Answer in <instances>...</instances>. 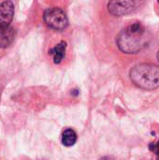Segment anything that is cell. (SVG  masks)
<instances>
[{"instance_id":"5b68a950","label":"cell","mask_w":159,"mask_h":160,"mask_svg":"<svg viewBox=\"0 0 159 160\" xmlns=\"http://www.w3.org/2000/svg\"><path fill=\"white\" fill-rule=\"evenodd\" d=\"M14 15V4L5 1L0 4V26H9Z\"/></svg>"},{"instance_id":"ba28073f","label":"cell","mask_w":159,"mask_h":160,"mask_svg":"<svg viewBox=\"0 0 159 160\" xmlns=\"http://www.w3.org/2000/svg\"><path fill=\"white\" fill-rule=\"evenodd\" d=\"M77 141V134L74 130L72 129H67L64 131L63 135H62V143L65 146H72L73 144H75Z\"/></svg>"},{"instance_id":"8fae6325","label":"cell","mask_w":159,"mask_h":160,"mask_svg":"<svg viewBox=\"0 0 159 160\" xmlns=\"http://www.w3.org/2000/svg\"><path fill=\"white\" fill-rule=\"evenodd\" d=\"M158 3H159V1H158Z\"/></svg>"},{"instance_id":"6da1fadb","label":"cell","mask_w":159,"mask_h":160,"mask_svg":"<svg viewBox=\"0 0 159 160\" xmlns=\"http://www.w3.org/2000/svg\"><path fill=\"white\" fill-rule=\"evenodd\" d=\"M145 28L135 22L124 29L117 38V44L121 51L127 53H136L147 45Z\"/></svg>"},{"instance_id":"9c48e42d","label":"cell","mask_w":159,"mask_h":160,"mask_svg":"<svg viewBox=\"0 0 159 160\" xmlns=\"http://www.w3.org/2000/svg\"><path fill=\"white\" fill-rule=\"evenodd\" d=\"M149 147H150L151 151H153L157 155H159V142H156V143H151Z\"/></svg>"},{"instance_id":"3957f363","label":"cell","mask_w":159,"mask_h":160,"mask_svg":"<svg viewBox=\"0 0 159 160\" xmlns=\"http://www.w3.org/2000/svg\"><path fill=\"white\" fill-rule=\"evenodd\" d=\"M44 21L46 24L58 31L65 30L68 25V19L66 12L59 8H51L44 12Z\"/></svg>"},{"instance_id":"52a82bcc","label":"cell","mask_w":159,"mask_h":160,"mask_svg":"<svg viewBox=\"0 0 159 160\" xmlns=\"http://www.w3.org/2000/svg\"><path fill=\"white\" fill-rule=\"evenodd\" d=\"M66 49H67V43L65 41H61L59 44H57L55 47L51 49L49 51L50 54L52 55L53 57V62L55 64H60L61 61L63 60L65 53H66Z\"/></svg>"},{"instance_id":"7a4b0ae2","label":"cell","mask_w":159,"mask_h":160,"mask_svg":"<svg viewBox=\"0 0 159 160\" xmlns=\"http://www.w3.org/2000/svg\"><path fill=\"white\" fill-rule=\"evenodd\" d=\"M132 82L145 90H154L159 87V67L152 64H141L130 70Z\"/></svg>"},{"instance_id":"30bf717a","label":"cell","mask_w":159,"mask_h":160,"mask_svg":"<svg viewBox=\"0 0 159 160\" xmlns=\"http://www.w3.org/2000/svg\"><path fill=\"white\" fill-rule=\"evenodd\" d=\"M157 59H158V61H159V51H158V52H157Z\"/></svg>"},{"instance_id":"277c9868","label":"cell","mask_w":159,"mask_h":160,"mask_svg":"<svg viewBox=\"0 0 159 160\" xmlns=\"http://www.w3.org/2000/svg\"><path fill=\"white\" fill-rule=\"evenodd\" d=\"M139 5L138 1H111L108 4V9L112 15L123 16L136 10Z\"/></svg>"},{"instance_id":"8992f818","label":"cell","mask_w":159,"mask_h":160,"mask_svg":"<svg viewBox=\"0 0 159 160\" xmlns=\"http://www.w3.org/2000/svg\"><path fill=\"white\" fill-rule=\"evenodd\" d=\"M15 38V30L11 26H0V48L9 46Z\"/></svg>"}]
</instances>
